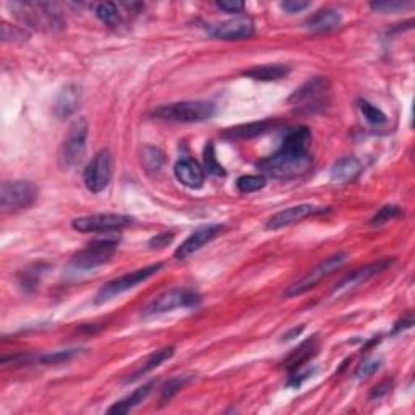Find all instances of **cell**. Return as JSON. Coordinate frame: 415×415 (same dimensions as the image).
Listing matches in <instances>:
<instances>
[{
	"instance_id": "obj_1",
	"label": "cell",
	"mask_w": 415,
	"mask_h": 415,
	"mask_svg": "<svg viewBox=\"0 0 415 415\" xmlns=\"http://www.w3.org/2000/svg\"><path fill=\"white\" fill-rule=\"evenodd\" d=\"M312 143V133L308 128L297 127L282 139L278 153L258 163V169L266 176L278 180H294L305 176L313 164L308 146Z\"/></svg>"
},
{
	"instance_id": "obj_2",
	"label": "cell",
	"mask_w": 415,
	"mask_h": 415,
	"mask_svg": "<svg viewBox=\"0 0 415 415\" xmlns=\"http://www.w3.org/2000/svg\"><path fill=\"white\" fill-rule=\"evenodd\" d=\"M214 112H216V106L211 101H182L154 109L153 116L167 122L195 123L209 120Z\"/></svg>"
},
{
	"instance_id": "obj_3",
	"label": "cell",
	"mask_w": 415,
	"mask_h": 415,
	"mask_svg": "<svg viewBox=\"0 0 415 415\" xmlns=\"http://www.w3.org/2000/svg\"><path fill=\"white\" fill-rule=\"evenodd\" d=\"M13 10L27 27L36 29L59 31L65 24L56 5L51 3H13Z\"/></svg>"
},
{
	"instance_id": "obj_4",
	"label": "cell",
	"mask_w": 415,
	"mask_h": 415,
	"mask_svg": "<svg viewBox=\"0 0 415 415\" xmlns=\"http://www.w3.org/2000/svg\"><path fill=\"white\" fill-rule=\"evenodd\" d=\"M329 82L326 77H313L289 98V104L299 114H313L326 106Z\"/></svg>"
},
{
	"instance_id": "obj_5",
	"label": "cell",
	"mask_w": 415,
	"mask_h": 415,
	"mask_svg": "<svg viewBox=\"0 0 415 415\" xmlns=\"http://www.w3.org/2000/svg\"><path fill=\"white\" fill-rule=\"evenodd\" d=\"M88 130V122L83 117L77 119L70 125L67 137L63 138L59 149V164L63 171L73 169L82 163L84 151H86Z\"/></svg>"
},
{
	"instance_id": "obj_6",
	"label": "cell",
	"mask_w": 415,
	"mask_h": 415,
	"mask_svg": "<svg viewBox=\"0 0 415 415\" xmlns=\"http://www.w3.org/2000/svg\"><path fill=\"white\" fill-rule=\"evenodd\" d=\"M36 198L38 188L29 180H5L0 187V206L5 213L28 209Z\"/></svg>"
},
{
	"instance_id": "obj_7",
	"label": "cell",
	"mask_w": 415,
	"mask_h": 415,
	"mask_svg": "<svg viewBox=\"0 0 415 415\" xmlns=\"http://www.w3.org/2000/svg\"><path fill=\"white\" fill-rule=\"evenodd\" d=\"M159 269H163V263L149 264V266H144L142 269H137V271L127 273V274H123V276L112 279V281L106 282L101 289H99L96 297H94V303L101 305V303L109 302V300L119 297L120 294H123V292L130 291V289L137 287L138 284H142L146 281V279L154 276Z\"/></svg>"
},
{
	"instance_id": "obj_8",
	"label": "cell",
	"mask_w": 415,
	"mask_h": 415,
	"mask_svg": "<svg viewBox=\"0 0 415 415\" xmlns=\"http://www.w3.org/2000/svg\"><path fill=\"white\" fill-rule=\"evenodd\" d=\"M347 259V255L339 252V253H334L331 257L324 258L323 262H319L317 266H315L312 271H308L307 274L302 279H299L297 282H294L289 286L286 291H284V297L286 299H291V297H297V296H302V294L308 292L310 289H313L317 284L324 279L326 276H329L333 271H336L338 268H341L344 263H346Z\"/></svg>"
},
{
	"instance_id": "obj_9",
	"label": "cell",
	"mask_w": 415,
	"mask_h": 415,
	"mask_svg": "<svg viewBox=\"0 0 415 415\" xmlns=\"http://www.w3.org/2000/svg\"><path fill=\"white\" fill-rule=\"evenodd\" d=\"M198 302L199 296L195 291H190V289H171V291L159 294V296L149 300L143 307L142 315L146 318L154 317V315L172 312L176 308L193 307Z\"/></svg>"
},
{
	"instance_id": "obj_10",
	"label": "cell",
	"mask_w": 415,
	"mask_h": 415,
	"mask_svg": "<svg viewBox=\"0 0 415 415\" xmlns=\"http://www.w3.org/2000/svg\"><path fill=\"white\" fill-rule=\"evenodd\" d=\"M112 179V154L101 149L93 156L83 172V182L91 193H101L109 187Z\"/></svg>"
},
{
	"instance_id": "obj_11",
	"label": "cell",
	"mask_w": 415,
	"mask_h": 415,
	"mask_svg": "<svg viewBox=\"0 0 415 415\" xmlns=\"http://www.w3.org/2000/svg\"><path fill=\"white\" fill-rule=\"evenodd\" d=\"M116 250L117 240H96V242L89 243L86 248L80 250L72 258V264L78 269H94L111 262Z\"/></svg>"
},
{
	"instance_id": "obj_12",
	"label": "cell",
	"mask_w": 415,
	"mask_h": 415,
	"mask_svg": "<svg viewBox=\"0 0 415 415\" xmlns=\"http://www.w3.org/2000/svg\"><path fill=\"white\" fill-rule=\"evenodd\" d=\"M133 222L132 218L123 216V214H91V216H82L72 221V227L75 231L89 234V232H111L120 231V229L128 227Z\"/></svg>"
},
{
	"instance_id": "obj_13",
	"label": "cell",
	"mask_w": 415,
	"mask_h": 415,
	"mask_svg": "<svg viewBox=\"0 0 415 415\" xmlns=\"http://www.w3.org/2000/svg\"><path fill=\"white\" fill-rule=\"evenodd\" d=\"M208 33L213 38L224 39V41H240V39L252 36L255 33V24L248 17H237L218 24H209Z\"/></svg>"
},
{
	"instance_id": "obj_14",
	"label": "cell",
	"mask_w": 415,
	"mask_h": 415,
	"mask_svg": "<svg viewBox=\"0 0 415 415\" xmlns=\"http://www.w3.org/2000/svg\"><path fill=\"white\" fill-rule=\"evenodd\" d=\"M326 211V208L322 206H315V204L310 203H302V204H296V206H291L287 209H282L268 219L266 222V229L268 231H278V229L292 226V224L300 222L302 219L313 216V214H319Z\"/></svg>"
},
{
	"instance_id": "obj_15",
	"label": "cell",
	"mask_w": 415,
	"mask_h": 415,
	"mask_svg": "<svg viewBox=\"0 0 415 415\" xmlns=\"http://www.w3.org/2000/svg\"><path fill=\"white\" fill-rule=\"evenodd\" d=\"M391 263H393V258H384V259H378V262H375L372 264H367V266L363 268L356 269V271H352L349 276L344 278L336 287H334L333 294L334 296H336V294L338 296H341V294H346L349 291H352V289L362 286V284L370 281V279L377 276V274L383 273Z\"/></svg>"
},
{
	"instance_id": "obj_16",
	"label": "cell",
	"mask_w": 415,
	"mask_h": 415,
	"mask_svg": "<svg viewBox=\"0 0 415 415\" xmlns=\"http://www.w3.org/2000/svg\"><path fill=\"white\" fill-rule=\"evenodd\" d=\"M222 229L224 227L221 224H206V226L198 227L197 231L190 234V237L176 250L174 257L177 259L188 258L190 255H193L195 252H198V250H202L204 245L216 239L219 234L222 232Z\"/></svg>"
},
{
	"instance_id": "obj_17",
	"label": "cell",
	"mask_w": 415,
	"mask_h": 415,
	"mask_svg": "<svg viewBox=\"0 0 415 415\" xmlns=\"http://www.w3.org/2000/svg\"><path fill=\"white\" fill-rule=\"evenodd\" d=\"M174 176L187 188L198 190L204 185V171L193 159H180L174 166Z\"/></svg>"
},
{
	"instance_id": "obj_18",
	"label": "cell",
	"mask_w": 415,
	"mask_h": 415,
	"mask_svg": "<svg viewBox=\"0 0 415 415\" xmlns=\"http://www.w3.org/2000/svg\"><path fill=\"white\" fill-rule=\"evenodd\" d=\"M82 103V89L77 84H67L60 89L56 101H54V114L59 119H68L77 112Z\"/></svg>"
},
{
	"instance_id": "obj_19",
	"label": "cell",
	"mask_w": 415,
	"mask_h": 415,
	"mask_svg": "<svg viewBox=\"0 0 415 415\" xmlns=\"http://www.w3.org/2000/svg\"><path fill=\"white\" fill-rule=\"evenodd\" d=\"M360 172H362V164L359 159L354 156H344L333 164L329 179H331V182L339 185L351 183L360 176Z\"/></svg>"
},
{
	"instance_id": "obj_20",
	"label": "cell",
	"mask_w": 415,
	"mask_h": 415,
	"mask_svg": "<svg viewBox=\"0 0 415 415\" xmlns=\"http://www.w3.org/2000/svg\"><path fill=\"white\" fill-rule=\"evenodd\" d=\"M339 24H341V15H339V12L333 8H324L312 15L305 22V28L313 33H328L336 29Z\"/></svg>"
},
{
	"instance_id": "obj_21",
	"label": "cell",
	"mask_w": 415,
	"mask_h": 415,
	"mask_svg": "<svg viewBox=\"0 0 415 415\" xmlns=\"http://www.w3.org/2000/svg\"><path fill=\"white\" fill-rule=\"evenodd\" d=\"M276 122H271V120H263V122H253L247 125H239V127L229 128L227 132H224L222 137L227 139H250L255 137H259V135H264L269 132Z\"/></svg>"
},
{
	"instance_id": "obj_22",
	"label": "cell",
	"mask_w": 415,
	"mask_h": 415,
	"mask_svg": "<svg viewBox=\"0 0 415 415\" xmlns=\"http://www.w3.org/2000/svg\"><path fill=\"white\" fill-rule=\"evenodd\" d=\"M289 72H291V68L287 65L269 63L247 70V72H243V77L258 80V82H276V80L287 77Z\"/></svg>"
},
{
	"instance_id": "obj_23",
	"label": "cell",
	"mask_w": 415,
	"mask_h": 415,
	"mask_svg": "<svg viewBox=\"0 0 415 415\" xmlns=\"http://www.w3.org/2000/svg\"><path fill=\"white\" fill-rule=\"evenodd\" d=\"M153 386H154V382H149L148 384H144V386H139L138 389H135L130 396L122 399V401L116 402L112 407H109L107 414H117V415L128 414L133 407H137L139 402H143L144 399L148 398V394L151 393Z\"/></svg>"
},
{
	"instance_id": "obj_24",
	"label": "cell",
	"mask_w": 415,
	"mask_h": 415,
	"mask_svg": "<svg viewBox=\"0 0 415 415\" xmlns=\"http://www.w3.org/2000/svg\"><path fill=\"white\" fill-rule=\"evenodd\" d=\"M317 339H308V341L300 344L297 349H294V352L287 357L286 362H284V367H286L289 372H297L305 362H308V360L317 354Z\"/></svg>"
},
{
	"instance_id": "obj_25",
	"label": "cell",
	"mask_w": 415,
	"mask_h": 415,
	"mask_svg": "<svg viewBox=\"0 0 415 415\" xmlns=\"http://www.w3.org/2000/svg\"><path fill=\"white\" fill-rule=\"evenodd\" d=\"M174 352H176V349H174L172 346L171 347H163V349H159V351L153 352L151 356L148 357L146 362H144L142 365V367H139L137 370V372H133L132 375H130V377L127 378V382H125V383H132V382H135V379L142 378L143 375L153 372L154 368L161 367V365L164 362H166V360H169V359H171L174 356Z\"/></svg>"
},
{
	"instance_id": "obj_26",
	"label": "cell",
	"mask_w": 415,
	"mask_h": 415,
	"mask_svg": "<svg viewBox=\"0 0 415 415\" xmlns=\"http://www.w3.org/2000/svg\"><path fill=\"white\" fill-rule=\"evenodd\" d=\"M49 269L47 264H31V266H28L24 271H20L18 273V284L22 286V289L24 292H33L34 289L38 287L39 281H41V278L44 276V273H46Z\"/></svg>"
},
{
	"instance_id": "obj_27",
	"label": "cell",
	"mask_w": 415,
	"mask_h": 415,
	"mask_svg": "<svg viewBox=\"0 0 415 415\" xmlns=\"http://www.w3.org/2000/svg\"><path fill=\"white\" fill-rule=\"evenodd\" d=\"M96 17L112 29H117L123 24L122 15H120L116 3H99L96 7Z\"/></svg>"
},
{
	"instance_id": "obj_28",
	"label": "cell",
	"mask_w": 415,
	"mask_h": 415,
	"mask_svg": "<svg viewBox=\"0 0 415 415\" xmlns=\"http://www.w3.org/2000/svg\"><path fill=\"white\" fill-rule=\"evenodd\" d=\"M142 164L149 174L159 172L164 164V153L156 146H144L142 149Z\"/></svg>"
},
{
	"instance_id": "obj_29",
	"label": "cell",
	"mask_w": 415,
	"mask_h": 415,
	"mask_svg": "<svg viewBox=\"0 0 415 415\" xmlns=\"http://www.w3.org/2000/svg\"><path fill=\"white\" fill-rule=\"evenodd\" d=\"M236 187L240 193H255L266 187L264 176H242L237 179Z\"/></svg>"
},
{
	"instance_id": "obj_30",
	"label": "cell",
	"mask_w": 415,
	"mask_h": 415,
	"mask_svg": "<svg viewBox=\"0 0 415 415\" xmlns=\"http://www.w3.org/2000/svg\"><path fill=\"white\" fill-rule=\"evenodd\" d=\"M0 38H2L3 43L22 44L28 41L29 33L22 27H12V24L3 23L2 28H0Z\"/></svg>"
},
{
	"instance_id": "obj_31",
	"label": "cell",
	"mask_w": 415,
	"mask_h": 415,
	"mask_svg": "<svg viewBox=\"0 0 415 415\" xmlns=\"http://www.w3.org/2000/svg\"><path fill=\"white\" fill-rule=\"evenodd\" d=\"M203 159H204V171H206L208 174H211V176H218V177L226 176V171H224V167L218 163L216 151H214V144L213 143L206 144V148H204Z\"/></svg>"
},
{
	"instance_id": "obj_32",
	"label": "cell",
	"mask_w": 415,
	"mask_h": 415,
	"mask_svg": "<svg viewBox=\"0 0 415 415\" xmlns=\"http://www.w3.org/2000/svg\"><path fill=\"white\" fill-rule=\"evenodd\" d=\"M401 213L402 209L401 206H398V204H386V206L378 209V213L372 218L370 224H372L373 227H379L383 226V224H386L388 221H391V219L401 216Z\"/></svg>"
},
{
	"instance_id": "obj_33",
	"label": "cell",
	"mask_w": 415,
	"mask_h": 415,
	"mask_svg": "<svg viewBox=\"0 0 415 415\" xmlns=\"http://www.w3.org/2000/svg\"><path fill=\"white\" fill-rule=\"evenodd\" d=\"M190 379H192V377H176L169 379L161 389V402L166 404L167 401H171V399L176 396V394L190 382Z\"/></svg>"
},
{
	"instance_id": "obj_34",
	"label": "cell",
	"mask_w": 415,
	"mask_h": 415,
	"mask_svg": "<svg viewBox=\"0 0 415 415\" xmlns=\"http://www.w3.org/2000/svg\"><path fill=\"white\" fill-rule=\"evenodd\" d=\"M359 107H360V112L363 114V117L367 119L370 123L379 125V123L386 122V114H384L382 109L373 106L372 103L365 101V99H363V101H359Z\"/></svg>"
},
{
	"instance_id": "obj_35",
	"label": "cell",
	"mask_w": 415,
	"mask_h": 415,
	"mask_svg": "<svg viewBox=\"0 0 415 415\" xmlns=\"http://www.w3.org/2000/svg\"><path fill=\"white\" fill-rule=\"evenodd\" d=\"M77 349H68V351H57L51 354H44V356L38 357V362L43 365H57V363H65L68 362L70 359L77 356Z\"/></svg>"
},
{
	"instance_id": "obj_36",
	"label": "cell",
	"mask_w": 415,
	"mask_h": 415,
	"mask_svg": "<svg viewBox=\"0 0 415 415\" xmlns=\"http://www.w3.org/2000/svg\"><path fill=\"white\" fill-rule=\"evenodd\" d=\"M379 367H382V360H377V359L363 360L356 370V377L357 379H367L372 377L373 373H377Z\"/></svg>"
},
{
	"instance_id": "obj_37",
	"label": "cell",
	"mask_w": 415,
	"mask_h": 415,
	"mask_svg": "<svg viewBox=\"0 0 415 415\" xmlns=\"http://www.w3.org/2000/svg\"><path fill=\"white\" fill-rule=\"evenodd\" d=\"M411 7V3H406V2H373L370 3V8L375 10V12H382V13H394V12H399V10H404V8H409Z\"/></svg>"
},
{
	"instance_id": "obj_38",
	"label": "cell",
	"mask_w": 415,
	"mask_h": 415,
	"mask_svg": "<svg viewBox=\"0 0 415 415\" xmlns=\"http://www.w3.org/2000/svg\"><path fill=\"white\" fill-rule=\"evenodd\" d=\"M281 7L289 13H297L302 12V10L310 7V2H303V0H287V2H282Z\"/></svg>"
},
{
	"instance_id": "obj_39",
	"label": "cell",
	"mask_w": 415,
	"mask_h": 415,
	"mask_svg": "<svg viewBox=\"0 0 415 415\" xmlns=\"http://www.w3.org/2000/svg\"><path fill=\"white\" fill-rule=\"evenodd\" d=\"M172 239H174V234H171V232L159 234V236L153 237L151 240H149V247H151V248H163V247H166L167 243H171Z\"/></svg>"
},
{
	"instance_id": "obj_40",
	"label": "cell",
	"mask_w": 415,
	"mask_h": 415,
	"mask_svg": "<svg viewBox=\"0 0 415 415\" xmlns=\"http://www.w3.org/2000/svg\"><path fill=\"white\" fill-rule=\"evenodd\" d=\"M218 8L222 10L226 13H240L243 10V2H237V0H231V2H218Z\"/></svg>"
},
{
	"instance_id": "obj_41",
	"label": "cell",
	"mask_w": 415,
	"mask_h": 415,
	"mask_svg": "<svg viewBox=\"0 0 415 415\" xmlns=\"http://www.w3.org/2000/svg\"><path fill=\"white\" fill-rule=\"evenodd\" d=\"M391 386H393V383L391 382H383V383H379L378 386H375L373 389H372V394H370V399H379V398H383V396H386V394L391 391Z\"/></svg>"
},
{
	"instance_id": "obj_42",
	"label": "cell",
	"mask_w": 415,
	"mask_h": 415,
	"mask_svg": "<svg viewBox=\"0 0 415 415\" xmlns=\"http://www.w3.org/2000/svg\"><path fill=\"white\" fill-rule=\"evenodd\" d=\"M412 323H414L412 315H409V317L406 319H402V322H399L396 324V326H394V331L393 333H399V331H401V329H409V328L412 326Z\"/></svg>"
},
{
	"instance_id": "obj_43",
	"label": "cell",
	"mask_w": 415,
	"mask_h": 415,
	"mask_svg": "<svg viewBox=\"0 0 415 415\" xmlns=\"http://www.w3.org/2000/svg\"><path fill=\"white\" fill-rule=\"evenodd\" d=\"M303 329H305L303 326H300V328H299V326H297V328H294L292 331H289V333L284 334V341H291V339H296V338H299L300 334L303 333Z\"/></svg>"
}]
</instances>
